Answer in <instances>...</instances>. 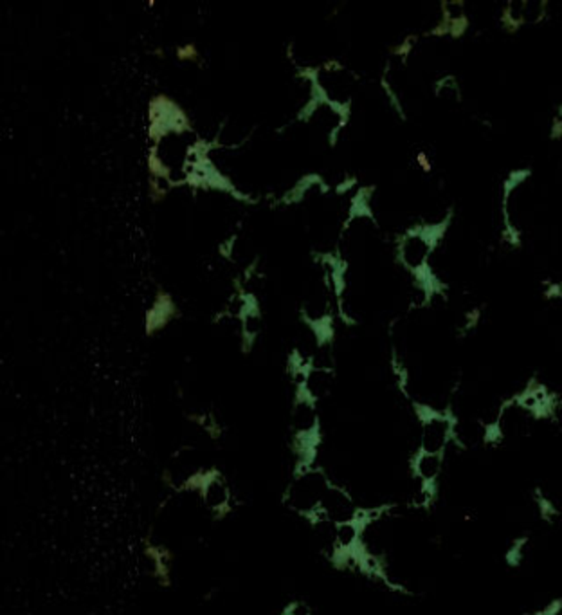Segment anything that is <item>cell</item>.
<instances>
[{"instance_id":"obj_6","label":"cell","mask_w":562,"mask_h":615,"mask_svg":"<svg viewBox=\"0 0 562 615\" xmlns=\"http://www.w3.org/2000/svg\"><path fill=\"white\" fill-rule=\"evenodd\" d=\"M359 509L361 506L356 502L354 495L349 493L348 488L332 482L321 504V523L339 525L354 518L359 513Z\"/></svg>"},{"instance_id":"obj_2","label":"cell","mask_w":562,"mask_h":615,"mask_svg":"<svg viewBox=\"0 0 562 615\" xmlns=\"http://www.w3.org/2000/svg\"><path fill=\"white\" fill-rule=\"evenodd\" d=\"M175 495H197L202 507L215 522H224L235 511V493L228 476L217 465L198 467L172 490Z\"/></svg>"},{"instance_id":"obj_5","label":"cell","mask_w":562,"mask_h":615,"mask_svg":"<svg viewBox=\"0 0 562 615\" xmlns=\"http://www.w3.org/2000/svg\"><path fill=\"white\" fill-rule=\"evenodd\" d=\"M447 469V455H430L414 451L409 457V473L416 488L426 495L437 498L442 476Z\"/></svg>"},{"instance_id":"obj_3","label":"cell","mask_w":562,"mask_h":615,"mask_svg":"<svg viewBox=\"0 0 562 615\" xmlns=\"http://www.w3.org/2000/svg\"><path fill=\"white\" fill-rule=\"evenodd\" d=\"M330 484L332 478L321 465L300 474H291L289 486L284 493V506L303 518L312 529H319L323 525L321 504Z\"/></svg>"},{"instance_id":"obj_9","label":"cell","mask_w":562,"mask_h":615,"mask_svg":"<svg viewBox=\"0 0 562 615\" xmlns=\"http://www.w3.org/2000/svg\"><path fill=\"white\" fill-rule=\"evenodd\" d=\"M188 421L197 425L211 441H221L224 435V428L221 426V423L217 421V417L209 412H200V414H189Z\"/></svg>"},{"instance_id":"obj_13","label":"cell","mask_w":562,"mask_h":615,"mask_svg":"<svg viewBox=\"0 0 562 615\" xmlns=\"http://www.w3.org/2000/svg\"><path fill=\"white\" fill-rule=\"evenodd\" d=\"M149 197L152 198V202H163L168 197V188H165L159 179L150 177V181H149Z\"/></svg>"},{"instance_id":"obj_7","label":"cell","mask_w":562,"mask_h":615,"mask_svg":"<svg viewBox=\"0 0 562 615\" xmlns=\"http://www.w3.org/2000/svg\"><path fill=\"white\" fill-rule=\"evenodd\" d=\"M143 556L152 565V578L157 581L161 588H170L173 583L172 569H173V553L166 545L154 541L150 536L143 538Z\"/></svg>"},{"instance_id":"obj_14","label":"cell","mask_w":562,"mask_h":615,"mask_svg":"<svg viewBox=\"0 0 562 615\" xmlns=\"http://www.w3.org/2000/svg\"><path fill=\"white\" fill-rule=\"evenodd\" d=\"M156 54H157V56H161V58H163V56H165V53H163V49H157V51H156Z\"/></svg>"},{"instance_id":"obj_12","label":"cell","mask_w":562,"mask_h":615,"mask_svg":"<svg viewBox=\"0 0 562 615\" xmlns=\"http://www.w3.org/2000/svg\"><path fill=\"white\" fill-rule=\"evenodd\" d=\"M175 56L181 61H200V53H198V47L195 44L179 45L175 51Z\"/></svg>"},{"instance_id":"obj_1","label":"cell","mask_w":562,"mask_h":615,"mask_svg":"<svg viewBox=\"0 0 562 615\" xmlns=\"http://www.w3.org/2000/svg\"><path fill=\"white\" fill-rule=\"evenodd\" d=\"M316 404L317 401L298 388L291 416V451L294 455L291 474H300L319 465L317 458L325 437Z\"/></svg>"},{"instance_id":"obj_11","label":"cell","mask_w":562,"mask_h":615,"mask_svg":"<svg viewBox=\"0 0 562 615\" xmlns=\"http://www.w3.org/2000/svg\"><path fill=\"white\" fill-rule=\"evenodd\" d=\"M277 615H314V613H312L310 606L305 601L294 599L284 610H281Z\"/></svg>"},{"instance_id":"obj_10","label":"cell","mask_w":562,"mask_h":615,"mask_svg":"<svg viewBox=\"0 0 562 615\" xmlns=\"http://www.w3.org/2000/svg\"><path fill=\"white\" fill-rule=\"evenodd\" d=\"M149 172H150V177L154 179H166L170 181L172 177V168L163 161V158L159 156V149L152 147L150 154H149Z\"/></svg>"},{"instance_id":"obj_4","label":"cell","mask_w":562,"mask_h":615,"mask_svg":"<svg viewBox=\"0 0 562 615\" xmlns=\"http://www.w3.org/2000/svg\"><path fill=\"white\" fill-rule=\"evenodd\" d=\"M418 419V444L414 451L430 455H447L454 446L456 419L451 409L431 408L414 402Z\"/></svg>"},{"instance_id":"obj_8","label":"cell","mask_w":562,"mask_h":615,"mask_svg":"<svg viewBox=\"0 0 562 615\" xmlns=\"http://www.w3.org/2000/svg\"><path fill=\"white\" fill-rule=\"evenodd\" d=\"M175 316H179V311H177L172 296L165 291H159L157 302L154 303V307L147 314V321H145L147 336H152V334H156V330L165 328Z\"/></svg>"}]
</instances>
